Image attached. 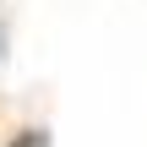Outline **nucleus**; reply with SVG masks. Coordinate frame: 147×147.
<instances>
[{
    "mask_svg": "<svg viewBox=\"0 0 147 147\" xmlns=\"http://www.w3.org/2000/svg\"><path fill=\"white\" fill-rule=\"evenodd\" d=\"M11 147H49V136L44 131H22V142H11Z\"/></svg>",
    "mask_w": 147,
    "mask_h": 147,
    "instance_id": "f257e3e1",
    "label": "nucleus"
}]
</instances>
